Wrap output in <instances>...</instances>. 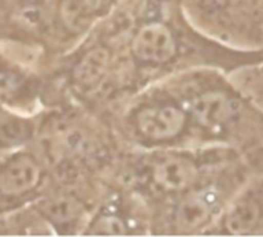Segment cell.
<instances>
[{
    "label": "cell",
    "mask_w": 263,
    "mask_h": 237,
    "mask_svg": "<svg viewBox=\"0 0 263 237\" xmlns=\"http://www.w3.org/2000/svg\"><path fill=\"white\" fill-rule=\"evenodd\" d=\"M126 52L145 88L197 68L230 76L263 65V45L243 48L206 34L191 22L183 0H146L129 31Z\"/></svg>",
    "instance_id": "1"
},
{
    "label": "cell",
    "mask_w": 263,
    "mask_h": 237,
    "mask_svg": "<svg viewBox=\"0 0 263 237\" xmlns=\"http://www.w3.org/2000/svg\"><path fill=\"white\" fill-rule=\"evenodd\" d=\"M43 180L39 159L28 151H14L0 165V197L20 199L35 191Z\"/></svg>",
    "instance_id": "7"
},
{
    "label": "cell",
    "mask_w": 263,
    "mask_h": 237,
    "mask_svg": "<svg viewBox=\"0 0 263 237\" xmlns=\"http://www.w3.org/2000/svg\"><path fill=\"white\" fill-rule=\"evenodd\" d=\"M82 2L92 14H103L114 3V0H82Z\"/></svg>",
    "instance_id": "13"
},
{
    "label": "cell",
    "mask_w": 263,
    "mask_h": 237,
    "mask_svg": "<svg viewBox=\"0 0 263 237\" xmlns=\"http://www.w3.org/2000/svg\"><path fill=\"white\" fill-rule=\"evenodd\" d=\"M242 173L237 160L190 191L160 202L162 207L151 221V231L179 236L210 233L233 194L245 182L239 176Z\"/></svg>",
    "instance_id": "5"
},
{
    "label": "cell",
    "mask_w": 263,
    "mask_h": 237,
    "mask_svg": "<svg viewBox=\"0 0 263 237\" xmlns=\"http://www.w3.org/2000/svg\"><path fill=\"white\" fill-rule=\"evenodd\" d=\"M40 213L52 227H57L62 233L65 228H71V225L77 224L80 217V208L77 202L69 197H59L45 202L40 207Z\"/></svg>",
    "instance_id": "12"
},
{
    "label": "cell",
    "mask_w": 263,
    "mask_h": 237,
    "mask_svg": "<svg viewBox=\"0 0 263 237\" xmlns=\"http://www.w3.org/2000/svg\"><path fill=\"white\" fill-rule=\"evenodd\" d=\"M32 136V123L15 113L5 111L0 116V151H17Z\"/></svg>",
    "instance_id": "11"
},
{
    "label": "cell",
    "mask_w": 263,
    "mask_h": 237,
    "mask_svg": "<svg viewBox=\"0 0 263 237\" xmlns=\"http://www.w3.org/2000/svg\"><path fill=\"white\" fill-rule=\"evenodd\" d=\"M227 76L219 69L197 68L165 80L190 111L200 147L263 148V113Z\"/></svg>",
    "instance_id": "2"
},
{
    "label": "cell",
    "mask_w": 263,
    "mask_h": 237,
    "mask_svg": "<svg viewBox=\"0 0 263 237\" xmlns=\"http://www.w3.org/2000/svg\"><path fill=\"white\" fill-rule=\"evenodd\" d=\"M213 233L228 236L263 234V176L242 184L208 234Z\"/></svg>",
    "instance_id": "6"
},
{
    "label": "cell",
    "mask_w": 263,
    "mask_h": 237,
    "mask_svg": "<svg viewBox=\"0 0 263 237\" xmlns=\"http://www.w3.org/2000/svg\"><path fill=\"white\" fill-rule=\"evenodd\" d=\"M111 66V52L108 48H96L89 51L77 68V79L83 88L96 89L106 79Z\"/></svg>",
    "instance_id": "10"
},
{
    "label": "cell",
    "mask_w": 263,
    "mask_h": 237,
    "mask_svg": "<svg viewBox=\"0 0 263 237\" xmlns=\"http://www.w3.org/2000/svg\"><path fill=\"white\" fill-rule=\"evenodd\" d=\"M146 151L136 168L137 187L160 202L190 191L240 159L237 150L222 145Z\"/></svg>",
    "instance_id": "3"
},
{
    "label": "cell",
    "mask_w": 263,
    "mask_h": 237,
    "mask_svg": "<svg viewBox=\"0 0 263 237\" xmlns=\"http://www.w3.org/2000/svg\"><path fill=\"white\" fill-rule=\"evenodd\" d=\"M39 94L37 79L18 63L0 56V106L26 110Z\"/></svg>",
    "instance_id": "8"
},
{
    "label": "cell",
    "mask_w": 263,
    "mask_h": 237,
    "mask_svg": "<svg viewBox=\"0 0 263 237\" xmlns=\"http://www.w3.org/2000/svg\"><path fill=\"white\" fill-rule=\"evenodd\" d=\"M125 126L143 150L200 147L190 111L165 79L140 91L126 111Z\"/></svg>",
    "instance_id": "4"
},
{
    "label": "cell",
    "mask_w": 263,
    "mask_h": 237,
    "mask_svg": "<svg viewBox=\"0 0 263 237\" xmlns=\"http://www.w3.org/2000/svg\"><path fill=\"white\" fill-rule=\"evenodd\" d=\"M137 231H142L139 221L119 199L103 205L83 230L85 234L92 236H125Z\"/></svg>",
    "instance_id": "9"
}]
</instances>
